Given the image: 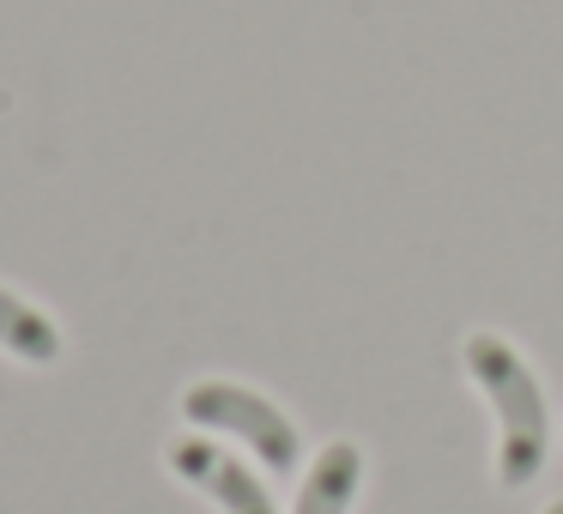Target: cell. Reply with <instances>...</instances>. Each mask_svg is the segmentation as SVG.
<instances>
[{
  "mask_svg": "<svg viewBox=\"0 0 563 514\" xmlns=\"http://www.w3.org/2000/svg\"><path fill=\"white\" fill-rule=\"evenodd\" d=\"M466 369H473V381L485 388L490 412H497V478L503 484H533L539 466H545V448H551V417H545V393H539L533 369L521 364V351H515L509 339H497V333H473L466 339Z\"/></svg>",
  "mask_w": 563,
  "mask_h": 514,
  "instance_id": "cell-1",
  "label": "cell"
},
{
  "mask_svg": "<svg viewBox=\"0 0 563 514\" xmlns=\"http://www.w3.org/2000/svg\"><path fill=\"white\" fill-rule=\"evenodd\" d=\"M183 412H188V424H200V429H231V436H243L273 472H291L297 454H303L291 417L273 400H261L255 388H236V381H195V388L183 393Z\"/></svg>",
  "mask_w": 563,
  "mask_h": 514,
  "instance_id": "cell-2",
  "label": "cell"
},
{
  "mask_svg": "<svg viewBox=\"0 0 563 514\" xmlns=\"http://www.w3.org/2000/svg\"><path fill=\"white\" fill-rule=\"evenodd\" d=\"M170 466L188 478L195 490H207L212 502H219L224 514H279L273 509V496H267V484H261L255 472H249L243 460H231L224 448H212V442H195V436H183L170 448Z\"/></svg>",
  "mask_w": 563,
  "mask_h": 514,
  "instance_id": "cell-3",
  "label": "cell"
},
{
  "mask_svg": "<svg viewBox=\"0 0 563 514\" xmlns=\"http://www.w3.org/2000/svg\"><path fill=\"white\" fill-rule=\"evenodd\" d=\"M357 484H364V454H357V442H328L321 460L309 466V478H303L297 514H345L357 496Z\"/></svg>",
  "mask_w": 563,
  "mask_h": 514,
  "instance_id": "cell-4",
  "label": "cell"
},
{
  "mask_svg": "<svg viewBox=\"0 0 563 514\" xmlns=\"http://www.w3.org/2000/svg\"><path fill=\"white\" fill-rule=\"evenodd\" d=\"M0 345L19 351L25 364H55V357H62V333H55V321L37 315V309H31L25 297H13V291H0Z\"/></svg>",
  "mask_w": 563,
  "mask_h": 514,
  "instance_id": "cell-5",
  "label": "cell"
},
{
  "mask_svg": "<svg viewBox=\"0 0 563 514\" xmlns=\"http://www.w3.org/2000/svg\"><path fill=\"white\" fill-rule=\"evenodd\" d=\"M545 514H563V496H558V502H551V509H545Z\"/></svg>",
  "mask_w": 563,
  "mask_h": 514,
  "instance_id": "cell-6",
  "label": "cell"
}]
</instances>
